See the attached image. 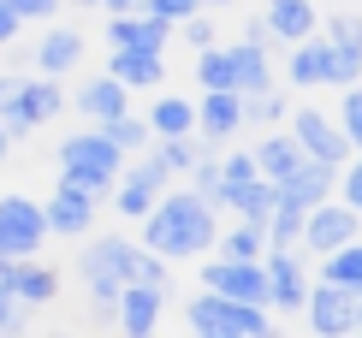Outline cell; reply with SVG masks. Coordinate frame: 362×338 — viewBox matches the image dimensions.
Listing matches in <instances>:
<instances>
[{"mask_svg":"<svg viewBox=\"0 0 362 338\" xmlns=\"http://www.w3.org/2000/svg\"><path fill=\"white\" fill-rule=\"evenodd\" d=\"M214 238H220L214 208H208L196 190H167L155 208H148V220H143V243H137V250L173 267V261H196V255H208V250H214Z\"/></svg>","mask_w":362,"mask_h":338,"instance_id":"1","label":"cell"},{"mask_svg":"<svg viewBox=\"0 0 362 338\" xmlns=\"http://www.w3.org/2000/svg\"><path fill=\"white\" fill-rule=\"evenodd\" d=\"M24 320H30V309H18V303H12V291L0 285V338H18Z\"/></svg>","mask_w":362,"mask_h":338,"instance_id":"40","label":"cell"},{"mask_svg":"<svg viewBox=\"0 0 362 338\" xmlns=\"http://www.w3.org/2000/svg\"><path fill=\"white\" fill-rule=\"evenodd\" d=\"M178 36H185L196 54H208V48H214V18H202V12H196V18H185V24H178Z\"/></svg>","mask_w":362,"mask_h":338,"instance_id":"39","label":"cell"},{"mask_svg":"<svg viewBox=\"0 0 362 338\" xmlns=\"http://www.w3.org/2000/svg\"><path fill=\"white\" fill-rule=\"evenodd\" d=\"M78 113H89V119H95V131H101V125H113L119 113H131V89H119L107 71H95V78L78 83Z\"/></svg>","mask_w":362,"mask_h":338,"instance_id":"23","label":"cell"},{"mask_svg":"<svg viewBox=\"0 0 362 338\" xmlns=\"http://www.w3.org/2000/svg\"><path fill=\"white\" fill-rule=\"evenodd\" d=\"M143 12H148V18H155V24H185V18H196V12H202V0H143Z\"/></svg>","mask_w":362,"mask_h":338,"instance_id":"38","label":"cell"},{"mask_svg":"<svg viewBox=\"0 0 362 338\" xmlns=\"http://www.w3.org/2000/svg\"><path fill=\"white\" fill-rule=\"evenodd\" d=\"M333 184L339 173L333 166H321V161H303L285 184H274L279 190V208H297V214H309V208H321V202H333Z\"/></svg>","mask_w":362,"mask_h":338,"instance_id":"17","label":"cell"},{"mask_svg":"<svg viewBox=\"0 0 362 338\" xmlns=\"http://www.w3.org/2000/svg\"><path fill=\"white\" fill-rule=\"evenodd\" d=\"M255 338H285V332H279V327H274V320H267V327H262V332H255Z\"/></svg>","mask_w":362,"mask_h":338,"instance_id":"46","label":"cell"},{"mask_svg":"<svg viewBox=\"0 0 362 338\" xmlns=\"http://www.w3.org/2000/svg\"><path fill=\"white\" fill-rule=\"evenodd\" d=\"M250 161H255V178H267V184H285L303 166V148L291 143V131H267L262 143L250 148Z\"/></svg>","mask_w":362,"mask_h":338,"instance_id":"24","label":"cell"},{"mask_svg":"<svg viewBox=\"0 0 362 338\" xmlns=\"http://www.w3.org/2000/svg\"><path fill=\"white\" fill-rule=\"evenodd\" d=\"M78 6H101V0H78Z\"/></svg>","mask_w":362,"mask_h":338,"instance_id":"49","label":"cell"},{"mask_svg":"<svg viewBox=\"0 0 362 338\" xmlns=\"http://www.w3.org/2000/svg\"><path fill=\"white\" fill-rule=\"evenodd\" d=\"M214 178H220L214 202H220L226 190H238V184H250V178H255V161H250V148H232V155H220V161H214Z\"/></svg>","mask_w":362,"mask_h":338,"instance_id":"35","label":"cell"},{"mask_svg":"<svg viewBox=\"0 0 362 338\" xmlns=\"http://www.w3.org/2000/svg\"><path fill=\"white\" fill-rule=\"evenodd\" d=\"M208 155H220V148H208L202 136H173V143H155V161L167 166V173H190V166H202Z\"/></svg>","mask_w":362,"mask_h":338,"instance_id":"30","label":"cell"},{"mask_svg":"<svg viewBox=\"0 0 362 338\" xmlns=\"http://www.w3.org/2000/svg\"><path fill=\"white\" fill-rule=\"evenodd\" d=\"M167 24H155L148 12H131V18H107V42L113 48H148V54H167Z\"/></svg>","mask_w":362,"mask_h":338,"instance_id":"27","label":"cell"},{"mask_svg":"<svg viewBox=\"0 0 362 338\" xmlns=\"http://www.w3.org/2000/svg\"><path fill=\"white\" fill-rule=\"evenodd\" d=\"M143 125H148V136H155V143L196 136V101H185V95H160V101L143 113Z\"/></svg>","mask_w":362,"mask_h":338,"instance_id":"25","label":"cell"},{"mask_svg":"<svg viewBox=\"0 0 362 338\" xmlns=\"http://www.w3.org/2000/svg\"><path fill=\"white\" fill-rule=\"evenodd\" d=\"M262 273H267V309L297 315L309 303V261H303V250H267Z\"/></svg>","mask_w":362,"mask_h":338,"instance_id":"12","label":"cell"},{"mask_svg":"<svg viewBox=\"0 0 362 338\" xmlns=\"http://www.w3.org/2000/svg\"><path fill=\"white\" fill-rule=\"evenodd\" d=\"M339 113H333V125H339V136L351 143V155H362V83H351V89H339Z\"/></svg>","mask_w":362,"mask_h":338,"instance_id":"33","label":"cell"},{"mask_svg":"<svg viewBox=\"0 0 362 338\" xmlns=\"http://www.w3.org/2000/svg\"><path fill=\"white\" fill-rule=\"evenodd\" d=\"M333 196H339V202H344V208H351L356 220H362V155H351V161L339 166V184H333Z\"/></svg>","mask_w":362,"mask_h":338,"instance_id":"37","label":"cell"},{"mask_svg":"<svg viewBox=\"0 0 362 338\" xmlns=\"http://www.w3.org/2000/svg\"><path fill=\"white\" fill-rule=\"evenodd\" d=\"M291 143L303 148V161H321V166H339L351 161V143L339 136V125H333V113H321V107H291Z\"/></svg>","mask_w":362,"mask_h":338,"instance_id":"10","label":"cell"},{"mask_svg":"<svg viewBox=\"0 0 362 338\" xmlns=\"http://www.w3.org/2000/svg\"><path fill=\"white\" fill-rule=\"evenodd\" d=\"M351 338H362V332H351Z\"/></svg>","mask_w":362,"mask_h":338,"instance_id":"51","label":"cell"},{"mask_svg":"<svg viewBox=\"0 0 362 338\" xmlns=\"http://www.w3.org/2000/svg\"><path fill=\"white\" fill-rule=\"evenodd\" d=\"M214 243H220V261H262L267 255V232L262 226H244V220H238L232 232H220Z\"/></svg>","mask_w":362,"mask_h":338,"instance_id":"29","label":"cell"},{"mask_svg":"<svg viewBox=\"0 0 362 338\" xmlns=\"http://www.w3.org/2000/svg\"><path fill=\"white\" fill-rule=\"evenodd\" d=\"M202 6H232V0H202Z\"/></svg>","mask_w":362,"mask_h":338,"instance_id":"48","label":"cell"},{"mask_svg":"<svg viewBox=\"0 0 362 338\" xmlns=\"http://www.w3.org/2000/svg\"><path fill=\"white\" fill-rule=\"evenodd\" d=\"M333 42L327 36H309V42H297L291 59H285V83L291 89H327L333 83Z\"/></svg>","mask_w":362,"mask_h":338,"instance_id":"19","label":"cell"},{"mask_svg":"<svg viewBox=\"0 0 362 338\" xmlns=\"http://www.w3.org/2000/svg\"><path fill=\"white\" fill-rule=\"evenodd\" d=\"M137 261H143V250L131 238H95L78 255V273H83V285H89V303L119 309V291L137 285Z\"/></svg>","mask_w":362,"mask_h":338,"instance_id":"4","label":"cell"},{"mask_svg":"<svg viewBox=\"0 0 362 338\" xmlns=\"http://www.w3.org/2000/svg\"><path fill=\"white\" fill-rule=\"evenodd\" d=\"M356 332H362V297H356Z\"/></svg>","mask_w":362,"mask_h":338,"instance_id":"47","label":"cell"},{"mask_svg":"<svg viewBox=\"0 0 362 338\" xmlns=\"http://www.w3.org/2000/svg\"><path fill=\"white\" fill-rule=\"evenodd\" d=\"M101 12L107 18H131V12H143V0H101Z\"/></svg>","mask_w":362,"mask_h":338,"instance_id":"44","label":"cell"},{"mask_svg":"<svg viewBox=\"0 0 362 338\" xmlns=\"http://www.w3.org/2000/svg\"><path fill=\"white\" fill-rule=\"evenodd\" d=\"M321 285H339V291H351V297H362V238L351 243V250L321 261Z\"/></svg>","mask_w":362,"mask_h":338,"instance_id":"28","label":"cell"},{"mask_svg":"<svg viewBox=\"0 0 362 338\" xmlns=\"http://www.w3.org/2000/svg\"><path fill=\"white\" fill-rule=\"evenodd\" d=\"M83 66V30H71V24H54V30H42V42H36V78H66V71H78Z\"/></svg>","mask_w":362,"mask_h":338,"instance_id":"18","label":"cell"},{"mask_svg":"<svg viewBox=\"0 0 362 338\" xmlns=\"http://www.w3.org/2000/svg\"><path fill=\"white\" fill-rule=\"evenodd\" d=\"M202 291L220 303H244V309H267V273L262 261H202Z\"/></svg>","mask_w":362,"mask_h":338,"instance_id":"8","label":"cell"},{"mask_svg":"<svg viewBox=\"0 0 362 338\" xmlns=\"http://www.w3.org/2000/svg\"><path fill=\"white\" fill-rule=\"evenodd\" d=\"M244 131V95H232V89H202V101H196V136H202L208 148L232 143V136Z\"/></svg>","mask_w":362,"mask_h":338,"instance_id":"14","label":"cell"},{"mask_svg":"<svg viewBox=\"0 0 362 338\" xmlns=\"http://www.w3.org/2000/svg\"><path fill=\"white\" fill-rule=\"evenodd\" d=\"M137 285H148V291H167V261L143 255V261H137Z\"/></svg>","mask_w":362,"mask_h":338,"instance_id":"42","label":"cell"},{"mask_svg":"<svg viewBox=\"0 0 362 338\" xmlns=\"http://www.w3.org/2000/svg\"><path fill=\"white\" fill-rule=\"evenodd\" d=\"M262 232H267V250H297V238H303V214H297V208H274V220H267Z\"/></svg>","mask_w":362,"mask_h":338,"instance_id":"36","label":"cell"},{"mask_svg":"<svg viewBox=\"0 0 362 338\" xmlns=\"http://www.w3.org/2000/svg\"><path fill=\"white\" fill-rule=\"evenodd\" d=\"M362 238V220H356V214L351 208H344V202H321V208H309L303 214V238H297V243H303V250L309 255H339V250H351V243Z\"/></svg>","mask_w":362,"mask_h":338,"instance_id":"11","label":"cell"},{"mask_svg":"<svg viewBox=\"0 0 362 338\" xmlns=\"http://www.w3.org/2000/svg\"><path fill=\"white\" fill-rule=\"evenodd\" d=\"M303 320L315 338H351L356 332V297L339 285H309V303H303Z\"/></svg>","mask_w":362,"mask_h":338,"instance_id":"13","label":"cell"},{"mask_svg":"<svg viewBox=\"0 0 362 338\" xmlns=\"http://www.w3.org/2000/svg\"><path fill=\"white\" fill-rule=\"evenodd\" d=\"M42 238H48L42 202H30V196H0V261H36Z\"/></svg>","mask_w":362,"mask_h":338,"instance_id":"9","label":"cell"},{"mask_svg":"<svg viewBox=\"0 0 362 338\" xmlns=\"http://www.w3.org/2000/svg\"><path fill=\"white\" fill-rule=\"evenodd\" d=\"M196 78L202 89H232V95H262V89H274V66H267V48H255V42H214L208 54H196Z\"/></svg>","mask_w":362,"mask_h":338,"instance_id":"2","label":"cell"},{"mask_svg":"<svg viewBox=\"0 0 362 338\" xmlns=\"http://www.w3.org/2000/svg\"><path fill=\"white\" fill-rule=\"evenodd\" d=\"M6 155H12V136H6V125H0V166H6Z\"/></svg>","mask_w":362,"mask_h":338,"instance_id":"45","label":"cell"},{"mask_svg":"<svg viewBox=\"0 0 362 338\" xmlns=\"http://www.w3.org/2000/svg\"><path fill=\"white\" fill-rule=\"evenodd\" d=\"M167 190H173V173L155 155L125 161V173H119V184H113V214H125V220H148V208H155Z\"/></svg>","mask_w":362,"mask_h":338,"instance_id":"7","label":"cell"},{"mask_svg":"<svg viewBox=\"0 0 362 338\" xmlns=\"http://www.w3.org/2000/svg\"><path fill=\"white\" fill-rule=\"evenodd\" d=\"M185 320H190V338H255L267 327V309H244V303H220L208 291H196L185 303Z\"/></svg>","mask_w":362,"mask_h":338,"instance_id":"6","label":"cell"},{"mask_svg":"<svg viewBox=\"0 0 362 338\" xmlns=\"http://www.w3.org/2000/svg\"><path fill=\"white\" fill-rule=\"evenodd\" d=\"M285 119H291V101H285V89H262V95H250V101H244V125L279 131Z\"/></svg>","mask_w":362,"mask_h":338,"instance_id":"31","label":"cell"},{"mask_svg":"<svg viewBox=\"0 0 362 338\" xmlns=\"http://www.w3.org/2000/svg\"><path fill=\"white\" fill-rule=\"evenodd\" d=\"M54 338H71V332H54Z\"/></svg>","mask_w":362,"mask_h":338,"instance_id":"50","label":"cell"},{"mask_svg":"<svg viewBox=\"0 0 362 338\" xmlns=\"http://www.w3.org/2000/svg\"><path fill=\"white\" fill-rule=\"evenodd\" d=\"M6 6H12V18H54V12H59V0H6Z\"/></svg>","mask_w":362,"mask_h":338,"instance_id":"41","label":"cell"},{"mask_svg":"<svg viewBox=\"0 0 362 338\" xmlns=\"http://www.w3.org/2000/svg\"><path fill=\"white\" fill-rule=\"evenodd\" d=\"M18 18H12V6H6V0H0V48H6V42H18Z\"/></svg>","mask_w":362,"mask_h":338,"instance_id":"43","label":"cell"},{"mask_svg":"<svg viewBox=\"0 0 362 338\" xmlns=\"http://www.w3.org/2000/svg\"><path fill=\"white\" fill-rule=\"evenodd\" d=\"M0 285L12 291L18 309H42V303L59 297V273L48 261H0Z\"/></svg>","mask_w":362,"mask_h":338,"instance_id":"15","label":"cell"},{"mask_svg":"<svg viewBox=\"0 0 362 338\" xmlns=\"http://www.w3.org/2000/svg\"><path fill=\"white\" fill-rule=\"evenodd\" d=\"M262 30H267V42H309L315 36V0H267V12H262Z\"/></svg>","mask_w":362,"mask_h":338,"instance_id":"22","label":"cell"},{"mask_svg":"<svg viewBox=\"0 0 362 338\" xmlns=\"http://www.w3.org/2000/svg\"><path fill=\"white\" fill-rule=\"evenodd\" d=\"M160 309H167V291H148V285H125L119 291V320L113 327L125 338H155Z\"/></svg>","mask_w":362,"mask_h":338,"instance_id":"20","label":"cell"},{"mask_svg":"<svg viewBox=\"0 0 362 338\" xmlns=\"http://www.w3.org/2000/svg\"><path fill=\"white\" fill-rule=\"evenodd\" d=\"M42 220H48V238H83L95 226V196L78 190V184H59L42 202Z\"/></svg>","mask_w":362,"mask_h":338,"instance_id":"16","label":"cell"},{"mask_svg":"<svg viewBox=\"0 0 362 338\" xmlns=\"http://www.w3.org/2000/svg\"><path fill=\"white\" fill-rule=\"evenodd\" d=\"M327 42H333L339 54H356L362 59V12H333V18H327V30H321Z\"/></svg>","mask_w":362,"mask_h":338,"instance_id":"34","label":"cell"},{"mask_svg":"<svg viewBox=\"0 0 362 338\" xmlns=\"http://www.w3.org/2000/svg\"><path fill=\"white\" fill-rule=\"evenodd\" d=\"M101 136H107L119 155H137V148L155 143V136H148V125H143V113H119L113 125H101Z\"/></svg>","mask_w":362,"mask_h":338,"instance_id":"32","label":"cell"},{"mask_svg":"<svg viewBox=\"0 0 362 338\" xmlns=\"http://www.w3.org/2000/svg\"><path fill=\"white\" fill-rule=\"evenodd\" d=\"M214 208H238V220H244V226H267V220H274V208H279V190L267 178H250V184H238V190H226Z\"/></svg>","mask_w":362,"mask_h":338,"instance_id":"26","label":"cell"},{"mask_svg":"<svg viewBox=\"0 0 362 338\" xmlns=\"http://www.w3.org/2000/svg\"><path fill=\"white\" fill-rule=\"evenodd\" d=\"M119 173H125V155L101 131H71L59 143V184H78V190L101 196V190L119 184Z\"/></svg>","mask_w":362,"mask_h":338,"instance_id":"3","label":"cell"},{"mask_svg":"<svg viewBox=\"0 0 362 338\" xmlns=\"http://www.w3.org/2000/svg\"><path fill=\"white\" fill-rule=\"evenodd\" d=\"M107 78H113L119 89H160V78H167V54H148V48H113Z\"/></svg>","mask_w":362,"mask_h":338,"instance_id":"21","label":"cell"},{"mask_svg":"<svg viewBox=\"0 0 362 338\" xmlns=\"http://www.w3.org/2000/svg\"><path fill=\"white\" fill-rule=\"evenodd\" d=\"M54 113H66V89H59L54 78H12L6 101H0V125H6L12 143L30 136L36 125H48Z\"/></svg>","mask_w":362,"mask_h":338,"instance_id":"5","label":"cell"}]
</instances>
